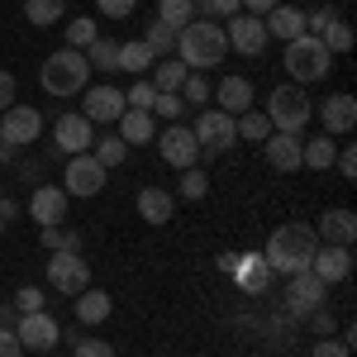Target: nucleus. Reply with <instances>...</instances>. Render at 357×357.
<instances>
[{"label": "nucleus", "instance_id": "nucleus-51", "mask_svg": "<svg viewBox=\"0 0 357 357\" xmlns=\"http://www.w3.org/2000/svg\"><path fill=\"white\" fill-rule=\"evenodd\" d=\"M281 0H243V10L248 15H267V10H276Z\"/></svg>", "mask_w": 357, "mask_h": 357}, {"label": "nucleus", "instance_id": "nucleus-41", "mask_svg": "<svg viewBox=\"0 0 357 357\" xmlns=\"http://www.w3.org/2000/svg\"><path fill=\"white\" fill-rule=\"evenodd\" d=\"M72 357H119V353H114L105 338H82V333H77V338H72Z\"/></svg>", "mask_w": 357, "mask_h": 357}, {"label": "nucleus", "instance_id": "nucleus-34", "mask_svg": "<svg viewBox=\"0 0 357 357\" xmlns=\"http://www.w3.org/2000/svg\"><path fill=\"white\" fill-rule=\"evenodd\" d=\"M158 20L181 33V29L195 20V0H158Z\"/></svg>", "mask_w": 357, "mask_h": 357}, {"label": "nucleus", "instance_id": "nucleus-52", "mask_svg": "<svg viewBox=\"0 0 357 357\" xmlns=\"http://www.w3.org/2000/svg\"><path fill=\"white\" fill-rule=\"evenodd\" d=\"M20 319H15V305H0V329H15Z\"/></svg>", "mask_w": 357, "mask_h": 357}, {"label": "nucleus", "instance_id": "nucleus-49", "mask_svg": "<svg viewBox=\"0 0 357 357\" xmlns=\"http://www.w3.org/2000/svg\"><path fill=\"white\" fill-rule=\"evenodd\" d=\"M43 248H48V252H57V248H62V224L43 229Z\"/></svg>", "mask_w": 357, "mask_h": 357}, {"label": "nucleus", "instance_id": "nucleus-22", "mask_svg": "<svg viewBox=\"0 0 357 357\" xmlns=\"http://www.w3.org/2000/svg\"><path fill=\"white\" fill-rule=\"evenodd\" d=\"M262 24H267V38H286V43H291V38H301V33H305V10H296V5L281 0L276 10L262 15Z\"/></svg>", "mask_w": 357, "mask_h": 357}, {"label": "nucleus", "instance_id": "nucleus-44", "mask_svg": "<svg viewBox=\"0 0 357 357\" xmlns=\"http://www.w3.org/2000/svg\"><path fill=\"white\" fill-rule=\"evenodd\" d=\"M96 5H100L105 20H129V15L138 10V0H96Z\"/></svg>", "mask_w": 357, "mask_h": 357}, {"label": "nucleus", "instance_id": "nucleus-46", "mask_svg": "<svg viewBox=\"0 0 357 357\" xmlns=\"http://www.w3.org/2000/svg\"><path fill=\"white\" fill-rule=\"evenodd\" d=\"M310 357H353V348H343L338 338H319V343H314V353H310Z\"/></svg>", "mask_w": 357, "mask_h": 357}, {"label": "nucleus", "instance_id": "nucleus-36", "mask_svg": "<svg viewBox=\"0 0 357 357\" xmlns=\"http://www.w3.org/2000/svg\"><path fill=\"white\" fill-rule=\"evenodd\" d=\"M124 158H129V143H124L119 134H105L100 143H96V162L100 167H119Z\"/></svg>", "mask_w": 357, "mask_h": 357}, {"label": "nucleus", "instance_id": "nucleus-8", "mask_svg": "<svg viewBox=\"0 0 357 357\" xmlns=\"http://www.w3.org/2000/svg\"><path fill=\"white\" fill-rule=\"evenodd\" d=\"M15 338H20L24 353H53L57 343H62V324H57L48 310H33V314H20Z\"/></svg>", "mask_w": 357, "mask_h": 357}, {"label": "nucleus", "instance_id": "nucleus-23", "mask_svg": "<svg viewBox=\"0 0 357 357\" xmlns=\"http://www.w3.org/2000/svg\"><path fill=\"white\" fill-rule=\"evenodd\" d=\"M172 215H176L172 191H162V186H143V191H138V220H143V224L158 229V224H167Z\"/></svg>", "mask_w": 357, "mask_h": 357}, {"label": "nucleus", "instance_id": "nucleus-17", "mask_svg": "<svg viewBox=\"0 0 357 357\" xmlns=\"http://www.w3.org/2000/svg\"><path fill=\"white\" fill-rule=\"evenodd\" d=\"M319 124H324V134H353V124H357V100L348 96V91H333L329 100H319Z\"/></svg>", "mask_w": 357, "mask_h": 357}, {"label": "nucleus", "instance_id": "nucleus-18", "mask_svg": "<svg viewBox=\"0 0 357 357\" xmlns=\"http://www.w3.org/2000/svg\"><path fill=\"white\" fill-rule=\"evenodd\" d=\"M262 153H267L272 172H301L305 134H281V129H272V134H267V143H262Z\"/></svg>", "mask_w": 357, "mask_h": 357}, {"label": "nucleus", "instance_id": "nucleus-21", "mask_svg": "<svg viewBox=\"0 0 357 357\" xmlns=\"http://www.w3.org/2000/svg\"><path fill=\"white\" fill-rule=\"evenodd\" d=\"M234 281L243 286V291H252V296H262L267 291V281H272V267H267V257L262 252H238V262H234Z\"/></svg>", "mask_w": 357, "mask_h": 357}, {"label": "nucleus", "instance_id": "nucleus-40", "mask_svg": "<svg viewBox=\"0 0 357 357\" xmlns=\"http://www.w3.org/2000/svg\"><path fill=\"white\" fill-rule=\"evenodd\" d=\"M181 100H186V105H205V100H210V82H205V72H191V77L181 82Z\"/></svg>", "mask_w": 357, "mask_h": 357}, {"label": "nucleus", "instance_id": "nucleus-37", "mask_svg": "<svg viewBox=\"0 0 357 357\" xmlns=\"http://www.w3.org/2000/svg\"><path fill=\"white\" fill-rule=\"evenodd\" d=\"M153 100H158V91H153L148 77H138V82L124 91V105H129V110H148V114H153Z\"/></svg>", "mask_w": 357, "mask_h": 357}, {"label": "nucleus", "instance_id": "nucleus-3", "mask_svg": "<svg viewBox=\"0 0 357 357\" xmlns=\"http://www.w3.org/2000/svg\"><path fill=\"white\" fill-rule=\"evenodd\" d=\"M38 82H43L48 96H82L86 82H91L86 53H77V48H57V53H48L43 67H38Z\"/></svg>", "mask_w": 357, "mask_h": 357}, {"label": "nucleus", "instance_id": "nucleus-25", "mask_svg": "<svg viewBox=\"0 0 357 357\" xmlns=\"http://www.w3.org/2000/svg\"><path fill=\"white\" fill-rule=\"evenodd\" d=\"M72 301H77V319H82V324H105L110 310H114L110 291H100V286H86L82 296H72Z\"/></svg>", "mask_w": 357, "mask_h": 357}, {"label": "nucleus", "instance_id": "nucleus-39", "mask_svg": "<svg viewBox=\"0 0 357 357\" xmlns=\"http://www.w3.org/2000/svg\"><path fill=\"white\" fill-rule=\"evenodd\" d=\"M205 191H210V176H205L200 167H186V172H181V195H186V200H205Z\"/></svg>", "mask_w": 357, "mask_h": 357}, {"label": "nucleus", "instance_id": "nucleus-30", "mask_svg": "<svg viewBox=\"0 0 357 357\" xmlns=\"http://www.w3.org/2000/svg\"><path fill=\"white\" fill-rule=\"evenodd\" d=\"M82 53H86V67H91V72H119V43H114V38H96Z\"/></svg>", "mask_w": 357, "mask_h": 357}, {"label": "nucleus", "instance_id": "nucleus-19", "mask_svg": "<svg viewBox=\"0 0 357 357\" xmlns=\"http://www.w3.org/2000/svg\"><path fill=\"white\" fill-rule=\"evenodd\" d=\"M67 200L72 195L62 191V186H38V191L29 195V220H38V229H53V224L67 220Z\"/></svg>", "mask_w": 357, "mask_h": 357}, {"label": "nucleus", "instance_id": "nucleus-33", "mask_svg": "<svg viewBox=\"0 0 357 357\" xmlns=\"http://www.w3.org/2000/svg\"><path fill=\"white\" fill-rule=\"evenodd\" d=\"M143 43L153 48V57H176V29L162 24V20H153L148 33H143Z\"/></svg>", "mask_w": 357, "mask_h": 357}, {"label": "nucleus", "instance_id": "nucleus-14", "mask_svg": "<svg viewBox=\"0 0 357 357\" xmlns=\"http://www.w3.org/2000/svg\"><path fill=\"white\" fill-rule=\"evenodd\" d=\"M53 143L62 148V153H67V158H77V153H91V143H96V124H91L86 114H57Z\"/></svg>", "mask_w": 357, "mask_h": 357}, {"label": "nucleus", "instance_id": "nucleus-9", "mask_svg": "<svg viewBox=\"0 0 357 357\" xmlns=\"http://www.w3.org/2000/svg\"><path fill=\"white\" fill-rule=\"evenodd\" d=\"M48 286L57 296H82L91 286V267H86L82 252H53L48 257Z\"/></svg>", "mask_w": 357, "mask_h": 357}, {"label": "nucleus", "instance_id": "nucleus-10", "mask_svg": "<svg viewBox=\"0 0 357 357\" xmlns=\"http://www.w3.org/2000/svg\"><path fill=\"white\" fill-rule=\"evenodd\" d=\"M224 38H229V48H238V53H248V57H262L267 43H272L262 15H248V10H238L234 20H224Z\"/></svg>", "mask_w": 357, "mask_h": 357}, {"label": "nucleus", "instance_id": "nucleus-12", "mask_svg": "<svg viewBox=\"0 0 357 357\" xmlns=\"http://www.w3.org/2000/svg\"><path fill=\"white\" fill-rule=\"evenodd\" d=\"M195 143H200V153H229L234 143H238V129H234V114L224 110H205L195 119Z\"/></svg>", "mask_w": 357, "mask_h": 357}, {"label": "nucleus", "instance_id": "nucleus-24", "mask_svg": "<svg viewBox=\"0 0 357 357\" xmlns=\"http://www.w3.org/2000/svg\"><path fill=\"white\" fill-rule=\"evenodd\" d=\"M191 77V67L181 62V57H162V62H153V72H148V82L158 96H181V82Z\"/></svg>", "mask_w": 357, "mask_h": 357}, {"label": "nucleus", "instance_id": "nucleus-45", "mask_svg": "<svg viewBox=\"0 0 357 357\" xmlns=\"http://www.w3.org/2000/svg\"><path fill=\"white\" fill-rule=\"evenodd\" d=\"M333 167H338V172H343L348 181L357 176V148H353V143H343V148H338V158H333Z\"/></svg>", "mask_w": 357, "mask_h": 357}, {"label": "nucleus", "instance_id": "nucleus-31", "mask_svg": "<svg viewBox=\"0 0 357 357\" xmlns=\"http://www.w3.org/2000/svg\"><path fill=\"white\" fill-rule=\"evenodd\" d=\"M62 10H67V0H24V20L33 29H48L62 20Z\"/></svg>", "mask_w": 357, "mask_h": 357}, {"label": "nucleus", "instance_id": "nucleus-50", "mask_svg": "<svg viewBox=\"0 0 357 357\" xmlns=\"http://www.w3.org/2000/svg\"><path fill=\"white\" fill-rule=\"evenodd\" d=\"M57 252H82V234H72V229H62V248Z\"/></svg>", "mask_w": 357, "mask_h": 357}, {"label": "nucleus", "instance_id": "nucleus-28", "mask_svg": "<svg viewBox=\"0 0 357 357\" xmlns=\"http://www.w3.org/2000/svg\"><path fill=\"white\" fill-rule=\"evenodd\" d=\"M153 48L143 43V38H134V43H119V72H134V77H148L153 72Z\"/></svg>", "mask_w": 357, "mask_h": 357}, {"label": "nucleus", "instance_id": "nucleus-11", "mask_svg": "<svg viewBox=\"0 0 357 357\" xmlns=\"http://www.w3.org/2000/svg\"><path fill=\"white\" fill-rule=\"evenodd\" d=\"M153 143H158L162 162H167V167H176V172H186V167L200 162V143H195V134L186 129V124H167V129L153 138Z\"/></svg>", "mask_w": 357, "mask_h": 357}, {"label": "nucleus", "instance_id": "nucleus-6", "mask_svg": "<svg viewBox=\"0 0 357 357\" xmlns=\"http://www.w3.org/2000/svg\"><path fill=\"white\" fill-rule=\"evenodd\" d=\"M38 134H43V114L33 110V105H10V110L0 114V158L38 143Z\"/></svg>", "mask_w": 357, "mask_h": 357}, {"label": "nucleus", "instance_id": "nucleus-32", "mask_svg": "<svg viewBox=\"0 0 357 357\" xmlns=\"http://www.w3.org/2000/svg\"><path fill=\"white\" fill-rule=\"evenodd\" d=\"M234 129H238V138L243 143H267V134H272V119L257 110H243L238 119H234Z\"/></svg>", "mask_w": 357, "mask_h": 357}, {"label": "nucleus", "instance_id": "nucleus-4", "mask_svg": "<svg viewBox=\"0 0 357 357\" xmlns=\"http://www.w3.org/2000/svg\"><path fill=\"white\" fill-rule=\"evenodd\" d=\"M286 72L296 86H310V82H324L333 72V53L314 38V33H301L286 43Z\"/></svg>", "mask_w": 357, "mask_h": 357}, {"label": "nucleus", "instance_id": "nucleus-7", "mask_svg": "<svg viewBox=\"0 0 357 357\" xmlns=\"http://www.w3.org/2000/svg\"><path fill=\"white\" fill-rule=\"evenodd\" d=\"M105 176H110V167L96 162V153H77V158H67V172H62V191L77 195V200H86V195H100Z\"/></svg>", "mask_w": 357, "mask_h": 357}, {"label": "nucleus", "instance_id": "nucleus-16", "mask_svg": "<svg viewBox=\"0 0 357 357\" xmlns=\"http://www.w3.org/2000/svg\"><path fill=\"white\" fill-rule=\"evenodd\" d=\"M310 272L319 276L324 286L343 281V276L353 272V248H343V243H319V248H314V257H310Z\"/></svg>", "mask_w": 357, "mask_h": 357}, {"label": "nucleus", "instance_id": "nucleus-43", "mask_svg": "<svg viewBox=\"0 0 357 357\" xmlns=\"http://www.w3.org/2000/svg\"><path fill=\"white\" fill-rule=\"evenodd\" d=\"M181 110H186L181 96H158V100H153V114H162V119H172V124L181 119Z\"/></svg>", "mask_w": 357, "mask_h": 357}, {"label": "nucleus", "instance_id": "nucleus-42", "mask_svg": "<svg viewBox=\"0 0 357 357\" xmlns=\"http://www.w3.org/2000/svg\"><path fill=\"white\" fill-rule=\"evenodd\" d=\"M15 310H20V314L43 310V291H38V286H20V291H15Z\"/></svg>", "mask_w": 357, "mask_h": 357}, {"label": "nucleus", "instance_id": "nucleus-20", "mask_svg": "<svg viewBox=\"0 0 357 357\" xmlns=\"http://www.w3.org/2000/svg\"><path fill=\"white\" fill-rule=\"evenodd\" d=\"M314 238H319V243L353 248V238H357V215H353V210H343V205L324 210V215H319V229H314Z\"/></svg>", "mask_w": 357, "mask_h": 357}, {"label": "nucleus", "instance_id": "nucleus-48", "mask_svg": "<svg viewBox=\"0 0 357 357\" xmlns=\"http://www.w3.org/2000/svg\"><path fill=\"white\" fill-rule=\"evenodd\" d=\"M10 105H15V77H10V72H0V114L10 110Z\"/></svg>", "mask_w": 357, "mask_h": 357}, {"label": "nucleus", "instance_id": "nucleus-27", "mask_svg": "<svg viewBox=\"0 0 357 357\" xmlns=\"http://www.w3.org/2000/svg\"><path fill=\"white\" fill-rule=\"evenodd\" d=\"M114 124H119V138H124L129 148H134V143H153V138H158V124H153V114H148V110H124Z\"/></svg>", "mask_w": 357, "mask_h": 357}, {"label": "nucleus", "instance_id": "nucleus-47", "mask_svg": "<svg viewBox=\"0 0 357 357\" xmlns=\"http://www.w3.org/2000/svg\"><path fill=\"white\" fill-rule=\"evenodd\" d=\"M0 357H24V348H20L15 329H0Z\"/></svg>", "mask_w": 357, "mask_h": 357}, {"label": "nucleus", "instance_id": "nucleus-5", "mask_svg": "<svg viewBox=\"0 0 357 357\" xmlns=\"http://www.w3.org/2000/svg\"><path fill=\"white\" fill-rule=\"evenodd\" d=\"M310 114H314V100L296 82L276 86L272 96H267V119H272V129H281V134H305Z\"/></svg>", "mask_w": 357, "mask_h": 357}, {"label": "nucleus", "instance_id": "nucleus-15", "mask_svg": "<svg viewBox=\"0 0 357 357\" xmlns=\"http://www.w3.org/2000/svg\"><path fill=\"white\" fill-rule=\"evenodd\" d=\"M124 110H129L124 105V91H114V86H91V91H82V114L91 124H114Z\"/></svg>", "mask_w": 357, "mask_h": 357}, {"label": "nucleus", "instance_id": "nucleus-38", "mask_svg": "<svg viewBox=\"0 0 357 357\" xmlns=\"http://www.w3.org/2000/svg\"><path fill=\"white\" fill-rule=\"evenodd\" d=\"M238 10H243V0H195L200 20H234Z\"/></svg>", "mask_w": 357, "mask_h": 357}, {"label": "nucleus", "instance_id": "nucleus-35", "mask_svg": "<svg viewBox=\"0 0 357 357\" xmlns=\"http://www.w3.org/2000/svg\"><path fill=\"white\" fill-rule=\"evenodd\" d=\"M96 38H100V29H96V20H86V15H77V20L67 24V48H77V53L91 48Z\"/></svg>", "mask_w": 357, "mask_h": 357}, {"label": "nucleus", "instance_id": "nucleus-53", "mask_svg": "<svg viewBox=\"0 0 357 357\" xmlns=\"http://www.w3.org/2000/svg\"><path fill=\"white\" fill-rule=\"evenodd\" d=\"M0 234H5V220H0Z\"/></svg>", "mask_w": 357, "mask_h": 357}, {"label": "nucleus", "instance_id": "nucleus-2", "mask_svg": "<svg viewBox=\"0 0 357 357\" xmlns=\"http://www.w3.org/2000/svg\"><path fill=\"white\" fill-rule=\"evenodd\" d=\"M224 53H229V38H224V24H220V20H200V15H195L191 24L176 33V57H181L191 72L220 67Z\"/></svg>", "mask_w": 357, "mask_h": 357}, {"label": "nucleus", "instance_id": "nucleus-1", "mask_svg": "<svg viewBox=\"0 0 357 357\" xmlns=\"http://www.w3.org/2000/svg\"><path fill=\"white\" fill-rule=\"evenodd\" d=\"M314 248H319V238H314V229L310 224H281V229H272V238H267V267H272V276H296V272H310V257H314Z\"/></svg>", "mask_w": 357, "mask_h": 357}, {"label": "nucleus", "instance_id": "nucleus-13", "mask_svg": "<svg viewBox=\"0 0 357 357\" xmlns=\"http://www.w3.org/2000/svg\"><path fill=\"white\" fill-rule=\"evenodd\" d=\"M286 281H291V286H286L291 314H319V305L329 301V286H324L314 272H296V276H286Z\"/></svg>", "mask_w": 357, "mask_h": 357}, {"label": "nucleus", "instance_id": "nucleus-29", "mask_svg": "<svg viewBox=\"0 0 357 357\" xmlns=\"http://www.w3.org/2000/svg\"><path fill=\"white\" fill-rule=\"evenodd\" d=\"M333 158H338V143H329V134L319 138H305V153H301V167H310V172H329Z\"/></svg>", "mask_w": 357, "mask_h": 357}, {"label": "nucleus", "instance_id": "nucleus-26", "mask_svg": "<svg viewBox=\"0 0 357 357\" xmlns=\"http://www.w3.org/2000/svg\"><path fill=\"white\" fill-rule=\"evenodd\" d=\"M220 110L234 114V119L243 110H252V82L248 77H224L220 82Z\"/></svg>", "mask_w": 357, "mask_h": 357}]
</instances>
